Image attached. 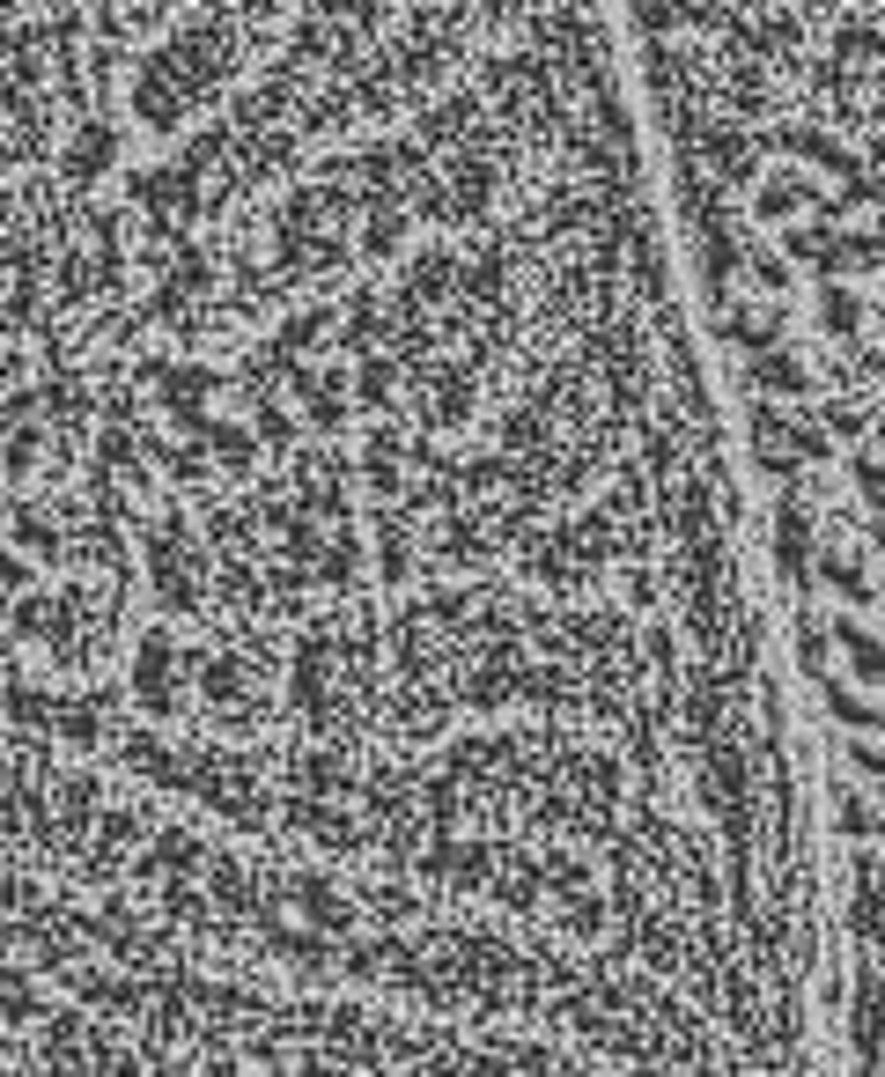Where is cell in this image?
<instances>
[{
    "mask_svg": "<svg viewBox=\"0 0 885 1077\" xmlns=\"http://www.w3.org/2000/svg\"><path fill=\"white\" fill-rule=\"evenodd\" d=\"M841 857L849 1077H885V8H627Z\"/></svg>",
    "mask_w": 885,
    "mask_h": 1077,
    "instance_id": "cell-1",
    "label": "cell"
},
{
    "mask_svg": "<svg viewBox=\"0 0 885 1077\" xmlns=\"http://www.w3.org/2000/svg\"><path fill=\"white\" fill-rule=\"evenodd\" d=\"M31 465H37V429H15L0 443V472L8 480H31Z\"/></svg>",
    "mask_w": 885,
    "mask_h": 1077,
    "instance_id": "cell-2",
    "label": "cell"
}]
</instances>
